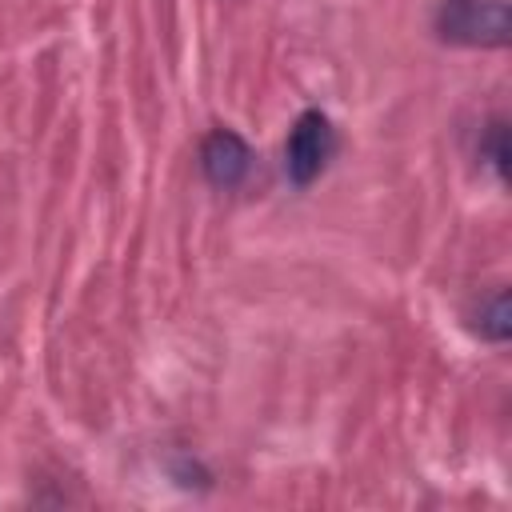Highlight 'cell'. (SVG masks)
I'll return each instance as SVG.
<instances>
[{
    "label": "cell",
    "mask_w": 512,
    "mask_h": 512,
    "mask_svg": "<svg viewBox=\"0 0 512 512\" xmlns=\"http://www.w3.org/2000/svg\"><path fill=\"white\" fill-rule=\"evenodd\" d=\"M432 32L456 48H504L512 20L504 0H440Z\"/></svg>",
    "instance_id": "1"
},
{
    "label": "cell",
    "mask_w": 512,
    "mask_h": 512,
    "mask_svg": "<svg viewBox=\"0 0 512 512\" xmlns=\"http://www.w3.org/2000/svg\"><path fill=\"white\" fill-rule=\"evenodd\" d=\"M336 152V128L320 108H304L284 140V176L296 188H308L312 180H320V172L328 168Z\"/></svg>",
    "instance_id": "2"
},
{
    "label": "cell",
    "mask_w": 512,
    "mask_h": 512,
    "mask_svg": "<svg viewBox=\"0 0 512 512\" xmlns=\"http://www.w3.org/2000/svg\"><path fill=\"white\" fill-rule=\"evenodd\" d=\"M196 160H200L204 180H208L212 188H220V192L240 188V184L248 180V172H252V148H248V140H244L240 132H232V128H212V132L200 140Z\"/></svg>",
    "instance_id": "3"
},
{
    "label": "cell",
    "mask_w": 512,
    "mask_h": 512,
    "mask_svg": "<svg viewBox=\"0 0 512 512\" xmlns=\"http://www.w3.org/2000/svg\"><path fill=\"white\" fill-rule=\"evenodd\" d=\"M472 328L492 340V344H504L512 336V312H508V292H492L488 300H480V308L472 312Z\"/></svg>",
    "instance_id": "4"
},
{
    "label": "cell",
    "mask_w": 512,
    "mask_h": 512,
    "mask_svg": "<svg viewBox=\"0 0 512 512\" xmlns=\"http://www.w3.org/2000/svg\"><path fill=\"white\" fill-rule=\"evenodd\" d=\"M476 156L484 168L496 172V180L508 176V124L504 116H492L484 128H480V140H476Z\"/></svg>",
    "instance_id": "5"
}]
</instances>
